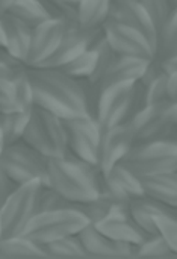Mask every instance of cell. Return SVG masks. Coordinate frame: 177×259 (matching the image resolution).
<instances>
[{
	"mask_svg": "<svg viewBox=\"0 0 177 259\" xmlns=\"http://www.w3.org/2000/svg\"><path fill=\"white\" fill-rule=\"evenodd\" d=\"M27 73L33 87L35 106L52 112L62 120L88 114L82 79L71 77L61 68L27 67Z\"/></svg>",
	"mask_w": 177,
	"mask_h": 259,
	"instance_id": "cell-1",
	"label": "cell"
},
{
	"mask_svg": "<svg viewBox=\"0 0 177 259\" xmlns=\"http://www.w3.org/2000/svg\"><path fill=\"white\" fill-rule=\"evenodd\" d=\"M102 176L99 165L90 164L71 152L64 156L47 158V185L73 205L97 199Z\"/></svg>",
	"mask_w": 177,
	"mask_h": 259,
	"instance_id": "cell-2",
	"label": "cell"
},
{
	"mask_svg": "<svg viewBox=\"0 0 177 259\" xmlns=\"http://www.w3.org/2000/svg\"><path fill=\"white\" fill-rule=\"evenodd\" d=\"M88 223V217L76 205H71L62 209L36 212L26 226L23 235L44 247L59 238L77 235Z\"/></svg>",
	"mask_w": 177,
	"mask_h": 259,
	"instance_id": "cell-3",
	"label": "cell"
},
{
	"mask_svg": "<svg viewBox=\"0 0 177 259\" xmlns=\"http://www.w3.org/2000/svg\"><path fill=\"white\" fill-rule=\"evenodd\" d=\"M137 176L177 171V138L138 141L121 161Z\"/></svg>",
	"mask_w": 177,
	"mask_h": 259,
	"instance_id": "cell-4",
	"label": "cell"
},
{
	"mask_svg": "<svg viewBox=\"0 0 177 259\" xmlns=\"http://www.w3.org/2000/svg\"><path fill=\"white\" fill-rule=\"evenodd\" d=\"M21 140L46 158L64 156L68 152L64 120L38 106H33Z\"/></svg>",
	"mask_w": 177,
	"mask_h": 259,
	"instance_id": "cell-5",
	"label": "cell"
},
{
	"mask_svg": "<svg viewBox=\"0 0 177 259\" xmlns=\"http://www.w3.org/2000/svg\"><path fill=\"white\" fill-rule=\"evenodd\" d=\"M0 167L17 185L32 181L47 185V158L23 140L5 146L0 155Z\"/></svg>",
	"mask_w": 177,
	"mask_h": 259,
	"instance_id": "cell-6",
	"label": "cell"
},
{
	"mask_svg": "<svg viewBox=\"0 0 177 259\" xmlns=\"http://www.w3.org/2000/svg\"><path fill=\"white\" fill-rule=\"evenodd\" d=\"M42 184L39 181H32L18 185L12 194L0 206V222H2V237L21 235L36 214L38 196Z\"/></svg>",
	"mask_w": 177,
	"mask_h": 259,
	"instance_id": "cell-7",
	"label": "cell"
},
{
	"mask_svg": "<svg viewBox=\"0 0 177 259\" xmlns=\"http://www.w3.org/2000/svg\"><path fill=\"white\" fill-rule=\"evenodd\" d=\"M129 121L137 143L168 138L177 132V103L165 100L146 105Z\"/></svg>",
	"mask_w": 177,
	"mask_h": 259,
	"instance_id": "cell-8",
	"label": "cell"
},
{
	"mask_svg": "<svg viewBox=\"0 0 177 259\" xmlns=\"http://www.w3.org/2000/svg\"><path fill=\"white\" fill-rule=\"evenodd\" d=\"M137 82H126L106 87L100 91L96 109V120L102 132L126 123L134 115Z\"/></svg>",
	"mask_w": 177,
	"mask_h": 259,
	"instance_id": "cell-9",
	"label": "cell"
},
{
	"mask_svg": "<svg viewBox=\"0 0 177 259\" xmlns=\"http://www.w3.org/2000/svg\"><path fill=\"white\" fill-rule=\"evenodd\" d=\"M64 126L67 132L68 152L90 164L99 165L102 129L97 120L85 114L64 120Z\"/></svg>",
	"mask_w": 177,
	"mask_h": 259,
	"instance_id": "cell-10",
	"label": "cell"
},
{
	"mask_svg": "<svg viewBox=\"0 0 177 259\" xmlns=\"http://www.w3.org/2000/svg\"><path fill=\"white\" fill-rule=\"evenodd\" d=\"M103 35L109 46L114 49L117 55L124 56H137L143 59H153L156 55L155 47L147 39V36L138 29L127 26L124 23L108 18L103 24Z\"/></svg>",
	"mask_w": 177,
	"mask_h": 259,
	"instance_id": "cell-11",
	"label": "cell"
},
{
	"mask_svg": "<svg viewBox=\"0 0 177 259\" xmlns=\"http://www.w3.org/2000/svg\"><path fill=\"white\" fill-rule=\"evenodd\" d=\"M103 29H83L77 26H67L65 33L52 56H49L44 62L36 67L46 68H59L70 62L71 59L77 58L80 53L91 49L96 38L102 33Z\"/></svg>",
	"mask_w": 177,
	"mask_h": 259,
	"instance_id": "cell-12",
	"label": "cell"
},
{
	"mask_svg": "<svg viewBox=\"0 0 177 259\" xmlns=\"http://www.w3.org/2000/svg\"><path fill=\"white\" fill-rule=\"evenodd\" d=\"M135 143V132L132 129L130 121L121 123L115 127L102 132L99 158V167L102 173L106 175L115 164L121 162Z\"/></svg>",
	"mask_w": 177,
	"mask_h": 259,
	"instance_id": "cell-13",
	"label": "cell"
},
{
	"mask_svg": "<svg viewBox=\"0 0 177 259\" xmlns=\"http://www.w3.org/2000/svg\"><path fill=\"white\" fill-rule=\"evenodd\" d=\"M67 24L59 18H47L32 29L30 47L26 58L27 67H36L44 62L58 49Z\"/></svg>",
	"mask_w": 177,
	"mask_h": 259,
	"instance_id": "cell-14",
	"label": "cell"
},
{
	"mask_svg": "<svg viewBox=\"0 0 177 259\" xmlns=\"http://www.w3.org/2000/svg\"><path fill=\"white\" fill-rule=\"evenodd\" d=\"M94 226L106 237L132 246L141 244L147 237V234L132 219L129 212V206L124 205L115 206L105 219H102Z\"/></svg>",
	"mask_w": 177,
	"mask_h": 259,
	"instance_id": "cell-15",
	"label": "cell"
},
{
	"mask_svg": "<svg viewBox=\"0 0 177 259\" xmlns=\"http://www.w3.org/2000/svg\"><path fill=\"white\" fill-rule=\"evenodd\" d=\"M77 235L88 256L124 258V256H135L137 253V246L120 243L106 237L93 223H88Z\"/></svg>",
	"mask_w": 177,
	"mask_h": 259,
	"instance_id": "cell-16",
	"label": "cell"
},
{
	"mask_svg": "<svg viewBox=\"0 0 177 259\" xmlns=\"http://www.w3.org/2000/svg\"><path fill=\"white\" fill-rule=\"evenodd\" d=\"M111 20L124 23L143 32L156 50L158 32L141 0H111Z\"/></svg>",
	"mask_w": 177,
	"mask_h": 259,
	"instance_id": "cell-17",
	"label": "cell"
},
{
	"mask_svg": "<svg viewBox=\"0 0 177 259\" xmlns=\"http://www.w3.org/2000/svg\"><path fill=\"white\" fill-rule=\"evenodd\" d=\"M150 61L137 58V56L117 55L115 59L112 61V64L108 67V70L102 76V79L96 83L99 88V93L103 88L111 87V85L126 83V82H138Z\"/></svg>",
	"mask_w": 177,
	"mask_h": 259,
	"instance_id": "cell-18",
	"label": "cell"
},
{
	"mask_svg": "<svg viewBox=\"0 0 177 259\" xmlns=\"http://www.w3.org/2000/svg\"><path fill=\"white\" fill-rule=\"evenodd\" d=\"M103 184L118 200L124 203H130V200L144 196L140 176L121 162L115 164L106 175H103Z\"/></svg>",
	"mask_w": 177,
	"mask_h": 259,
	"instance_id": "cell-19",
	"label": "cell"
},
{
	"mask_svg": "<svg viewBox=\"0 0 177 259\" xmlns=\"http://www.w3.org/2000/svg\"><path fill=\"white\" fill-rule=\"evenodd\" d=\"M0 23L5 33V49L18 61L26 64V58L30 47L32 27L18 20L11 12L0 15Z\"/></svg>",
	"mask_w": 177,
	"mask_h": 259,
	"instance_id": "cell-20",
	"label": "cell"
},
{
	"mask_svg": "<svg viewBox=\"0 0 177 259\" xmlns=\"http://www.w3.org/2000/svg\"><path fill=\"white\" fill-rule=\"evenodd\" d=\"M129 212L132 219L138 223V226L147 234H158V228L155 223L156 215H177V208L167 206L155 199H150L147 196L137 197L130 200L129 203Z\"/></svg>",
	"mask_w": 177,
	"mask_h": 259,
	"instance_id": "cell-21",
	"label": "cell"
},
{
	"mask_svg": "<svg viewBox=\"0 0 177 259\" xmlns=\"http://www.w3.org/2000/svg\"><path fill=\"white\" fill-rule=\"evenodd\" d=\"M144 196L177 208V171L140 176Z\"/></svg>",
	"mask_w": 177,
	"mask_h": 259,
	"instance_id": "cell-22",
	"label": "cell"
},
{
	"mask_svg": "<svg viewBox=\"0 0 177 259\" xmlns=\"http://www.w3.org/2000/svg\"><path fill=\"white\" fill-rule=\"evenodd\" d=\"M111 14V0H82L77 11L79 26L83 29H102Z\"/></svg>",
	"mask_w": 177,
	"mask_h": 259,
	"instance_id": "cell-23",
	"label": "cell"
},
{
	"mask_svg": "<svg viewBox=\"0 0 177 259\" xmlns=\"http://www.w3.org/2000/svg\"><path fill=\"white\" fill-rule=\"evenodd\" d=\"M0 256L20 258V256H47L42 246L36 244L26 235L0 237Z\"/></svg>",
	"mask_w": 177,
	"mask_h": 259,
	"instance_id": "cell-24",
	"label": "cell"
},
{
	"mask_svg": "<svg viewBox=\"0 0 177 259\" xmlns=\"http://www.w3.org/2000/svg\"><path fill=\"white\" fill-rule=\"evenodd\" d=\"M8 12L15 15L32 29L47 18H52L42 0H15Z\"/></svg>",
	"mask_w": 177,
	"mask_h": 259,
	"instance_id": "cell-25",
	"label": "cell"
},
{
	"mask_svg": "<svg viewBox=\"0 0 177 259\" xmlns=\"http://www.w3.org/2000/svg\"><path fill=\"white\" fill-rule=\"evenodd\" d=\"M32 111H11L0 114V123L3 129V137L6 144L17 143L23 138V134L30 120Z\"/></svg>",
	"mask_w": 177,
	"mask_h": 259,
	"instance_id": "cell-26",
	"label": "cell"
},
{
	"mask_svg": "<svg viewBox=\"0 0 177 259\" xmlns=\"http://www.w3.org/2000/svg\"><path fill=\"white\" fill-rule=\"evenodd\" d=\"M177 55V8L173 11L171 17L158 33L156 55L155 58L162 61L165 58Z\"/></svg>",
	"mask_w": 177,
	"mask_h": 259,
	"instance_id": "cell-27",
	"label": "cell"
},
{
	"mask_svg": "<svg viewBox=\"0 0 177 259\" xmlns=\"http://www.w3.org/2000/svg\"><path fill=\"white\" fill-rule=\"evenodd\" d=\"M97 67V53L94 49H88L77 58L71 59L65 65L59 67L64 73L76 79H91Z\"/></svg>",
	"mask_w": 177,
	"mask_h": 259,
	"instance_id": "cell-28",
	"label": "cell"
},
{
	"mask_svg": "<svg viewBox=\"0 0 177 259\" xmlns=\"http://www.w3.org/2000/svg\"><path fill=\"white\" fill-rule=\"evenodd\" d=\"M14 85V94H15V103L18 111H32L33 103V87L27 73V67L21 68L15 73V76L11 79Z\"/></svg>",
	"mask_w": 177,
	"mask_h": 259,
	"instance_id": "cell-29",
	"label": "cell"
},
{
	"mask_svg": "<svg viewBox=\"0 0 177 259\" xmlns=\"http://www.w3.org/2000/svg\"><path fill=\"white\" fill-rule=\"evenodd\" d=\"M47 256L53 258H65V256H88L79 235H68L52 241L44 246Z\"/></svg>",
	"mask_w": 177,
	"mask_h": 259,
	"instance_id": "cell-30",
	"label": "cell"
},
{
	"mask_svg": "<svg viewBox=\"0 0 177 259\" xmlns=\"http://www.w3.org/2000/svg\"><path fill=\"white\" fill-rule=\"evenodd\" d=\"M91 49H94L96 53H97V67H96V71H94L93 77L88 79V80H90L91 83H97V82L102 79V76L105 74V71L108 70V67H109V65L112 64V61L115 59L117 53L114 52V49H112V47L109 46V42L106 41V38H105V35H103V30H102V33L96 38V41L93 42Z\"/></svg>",
	"mask_w": 177,
	"mask_h": 259,
	"instance_id": "cell-31",
	"label": "cell"
},
{
	"mask_svg": "<svg viewBox=\"0 0 177 259\" xmlns=\"http://www.w3.org/2000/svg\"><path fill=\"white\" fill-rule=\"evenodd\" d=\"M141 3L147 11L156 32L159 33L174 11L173 3L170 0H141Z\"/></svg>",
	"mask_w": 177,
	"mask_h": 259,
	"instance_id": "cell-32",
	"label": "cell"
},
{
	"mask_svg": "<svg viewBox=\"0 0 177 259\" xmlns=\"http://www.w3.org/2000/svg\"><path fill=\"white\" fill-rule=\"evenodd\" d=\"M168 255H174V253L171 252L165 238L159 232L147 235L146 240L137 246V253H135V256H168Z\"/></svg>",
	"mask_w": 177,
	"mask_h": 259,
	"instance_id": "cell-33",
	"label": "cell"
},
{
	"mask_svg": "<svg viewBox=\"0 0 177 259\" xmlns=\"http://www.w3.org/2000/svg\"><path fill=\"white\" fill-rule=\"evenodd\" d=\"M64 196H61L56 190H53L49 185H42L39 196H38V208L36 212H44V211H53V209H62L67 206H71Z\"/></svg>",
	"mask_w": 177,
	"mask_h": 259,
	"instance_id": "cell-34",
	"label": "cell"
},
{
	"mask_svg": "<svg viewBox=\"0 0 177 259\" xmlns=\"http://www.w3.org/2000/svg\"><path fill=\"white\" fill-rule=\"evenodd\" d=\"M167 73L159 74L158 77H155L153 80H150L147 85H143V91H144V106L146 105H152V103H159V102H165L168 100V94H167Z\"/></svg>",
	"mask_w": 177,
	"mask_h": 259,
	"instance_id": "cell-35",
	"label": "cell"
},
{
	"mask_svg": "<svg viewBox=\"0 0 177 259\" xmlns=\"http://www.w3.org/2000/svg\"><path fill=\"white\" fill-rule=\"evenodd\" d=\"M155 223L158 232L165 238L171 252L177 255V215H156Z\"/></svg>",
	"mask_w": 177,
	"mask_h": 259,
	"instance_id": "cell-36",
	"label": "cell"
},
{
	"mask_svg": "<svg viewBox=\"0 0 177 259\" xmlns=\"http://www.w3.org/2000/svg\"><path fill=\"white\" fill-rule=\"evenodd\" d=\"M27 67L24 62L14 58L5 47H0V77L12 79L17 71Z\"/></svg>",
	"mask_w": 177,
	"mask_h": 259,
	"instance_id": "cell-37",
	"label": "cell"
},
{
	"mask_svg": "<svg viewBox=\"0 0 177 259\" xmlns=\"http://www.w3.org/2000/svg\"><path fill=\"white\" fill-rule=\"evenodd\" d=\"M17 109L14 85L11 79L0 77V114L11 112Z\"/></svg>",
	"mask_w": 177,
	"mask_h": 259,
	"instance_id": "cell-38",
	"label": "cell"
},
{
	"mask_svg": "<svg viewBox=\"0 0 177 259\" xmlns=\"http://www.w3.org/2000/svg\"><path fill=\"white\" fill-rule=\"evenodd\" d=\"M18 185L9 178L8 173H5V170L0 167V206L5 203V200L12 194V191L17 188Z\"/></svg>",
	"mask_w": 177,
	"mask_h": 259,
	"instance_id": "cell-39",
	"label": "cell"
},
{
	"mask_svg": "<svg viewBox=\"0 0 177 259\" xmlns=\"http://www.w3.org/2000/svg\"><path fill=\"white\" fill-rule=\"evenodd\" d=\"M167 94L168 100L177 103V71L167 76Z\"/></svg>",
	"mask_w": 177,
	"mask_h": 259,
	"instance_id": "cell-40",
	"label": "cell"
},
{
	"mask_svg": "<svg viewBox=\"0 0 177 259\" xmlns=\"http://www.w3.org/2000/svg\"><path fill=\"white\" fill-rule=\"evenodd\" d=\"M161 65H162V70L167 73V74H171V73H176L177 71V55L174 56H170V58H165L161 61Z\"/></svg>",
	"mask_w": 177,
	"mask_h": 259,
	"instance_id": "cell-41",
	"label": "cell"
},
{
	"mask_svg": "<svg viewBox=\"0 0 177 259\" xmlns=\"http://www.w3.org/2000/svg\"><path fill=\"white\" fill-rule=\"evenodd\" d=\"M14 2H15V0H0V15L6 14V12L9 11V8L12 6Z\"/></svg>",
	"mask_w": 177,
	"mask_h": 259,
	"instance_id": "cell-42",
	"label": "cell"
},
{
	"mask_svg": "<svg viewBox=\"0 0 177 259\" xmlns=\"http://www.w3.org/2000/svg\"><path fill=\"white\" fill-rule=\"evenodd\" d=\"M5 146H6V143H5L3 129H2V123H0V155H2V152H3V149H5Z\"/></svg>",
	"mask_w": 177,
	"mask_h": 259,
	"instance_id": "cell-43",
	"label": "cell"
},
{
	"mask_svg": "<svg viewBox=\"0 0 177 259\" xmlns=\"http://www.w3.org/2000/svg\"><path fill=\"white\" fill-rule=\"evenodd\" d=\"M0 47H5V33H3L2 23H0Z\"/></svg>",
	"mask_w": 177,
	"mask_h": 259,
	"instance_id": "cell-44",
	"label": "cell"
},
{
	"mask_svg": "<svg viewBox=\"0 0 177 259\" xmlns=\"http://www.w3.org/2000/svg\"><path fill=\"white\" fill-rule=\"evenodd\" d=\"M170 2L173 3V6H174V9H176V8H177V0H170Z\"/></svg>",
	"mask_w": 177,
	"mask_h": 259,
	"instance_id": "cell-45",
	"label": "cell"
},
{
	"mask_svg": "<svg viewBox=\"0 0 177 259\" xmlns=\"http://www.w3.org/2000/svg\"><path fill=\"white\" fill-rule=\"evenodd\" d=\"M0 237H2V222H0Z\"/></svg>",
	"mask_w": 177,
	"mask_h": 259,
	"instance_id": "cell-46",
	"label": "cell"
}]
</instances>
